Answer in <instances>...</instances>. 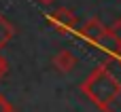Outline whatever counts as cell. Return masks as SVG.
<instances>
[{
    "label": "cell",
    "mask_w": 121,
    "mask_h": 112,
    "mask_svg": "<svg viewBox=\"0 0 121 112\" xmlns=\"http://www.w3.org/2000/svg\"><path fill=\"white\" fill-rule=\"evenodd\" d=\"M38 2H40V4H45V6H49V4H53L55 0H38Z\"/></svg>",
    "instance_id": "cell-10"
},
{
    "label": "cell",
    "mask_w": 121,
    "mask_h": 112,
    "mask_svg": "<svg viewBox=\"0 0 121 112\" xmlns=\"http://www.w3.org/2000/svg\"><path fill=\"white\" fill-rule=\"evenodd\" d=\"M47 21H49V25L55 28L62 36H68V34L77 32V23H79L77 15H74L72 11H68V8H57V11L49 13V15H47Z\"/></svg>",
    "instance_id": "cell-2"
},
{
    "label": "cell",
    "mask_w": 121,
    "mask_h": 112,
    "mask_svg": "<svg viewBox=\"0 0 121 112\" xmlns=\"http://www.w3.org/2000/svg\"><path fill=\"white\" fill-rule=\"evenodd\" d=\"M53 68L60 72V74H68L70 70H74V66H77V57L68 51V49H62V51H57L55 55H53Z\"/></svg>",
    "instance_id": "cell-4"
},
{
    "label": "cell",
    "mask_w": 121,
    "mask_h": 112,
    "mask_svg": "<svg viewBox=\"0 0 121 112\" xmlns=\"http://www.w3.org/2000/svg\"><path fill=\"white\" fill-rule=\"evenodd\" d=\"M113 57H115V59H117V61H119V64H121V51H117V53H115Z\"/></svg>",
    "instance_id": "cell-11"
},
{
    "label": "cell",
    "mask_w": 121,
    "mask_h": 112,
    "mask_svg": "<svg viewBox=\"0 0 121 112\" xmlns=\"http://www.w3.org/2000/svg\"><path fill=\"white\" fill-rule=\"evenodd\" d=\"M83 93L100 108H106L108 104L115 102V97L121 93L119 80L106 70V68H98L89 74V78L83 83Z\"/></svg>",
    "instance_id": "cell-1"
},
{
    "label": "cell",
    "mask_w": 121,
    "mask_h": 112,
    "mask_svg": "<svg viewBox=\"0 0 121 112\" xmlns=\"http://www.w3.org/2000/svg\"><path fill=\"white\" fill-rule=\"evenodd\" d=\"M104 25H102V21L98 19V17H91L89 21H85V25L79 30V34H81V38L83 40H87V42H91V44H96L98 42V38L104 34Z\"/></svg>",
    "instance_id": "cell-3"
},
{
    "label": "cell",
    "mask_w": 121,
    "mask_h": 112,
    "mask_svg": "<svg viewBox=\"0 0 121 112\" xmlns=\"http://www.w3.org/2000/svg\"><path fill=\"white\" fill-rule=\"evenodd\" d=\"M0 112H17L13 106H11V102H9L2 93H0Z\"/></svg>",
    "instance_id": "cell-8"
},
{
    "label": "cell",
    "mask_w": 121,
    "mask_h": 112,
    "mask_svg": "<svg viewBox=\"0 0 121 112\" xmlns=\"http://www.w3.org/2000/svg\"><path fill=\"white\" fill-rule=\"evenodd\" d=\"M15 36V28L11 21H6V17L0 15V49L9 44V40Z\"/></svg>",
    "instance_id": "cell-6"
},
{
    "label": "cell",
    "mask_w": 121,
    "mask_h": 112,
    "mask_svg": "<svg viewBox=\"0 0 121 112\" xmlns=\"http://www.w3.org/2000/svg\"><path fill=\"white\" fill-rule=\"evenodd\" d=\"M108 34L115 38V42L121 47V19H115V23L108 28Z\"/></svg>",
    "instance_id": "cell-7"
},
{
    "label": "cell",
    "mask_w": 121,
    "mask_h": 112,
    "mask_svg": "<svg viewBox=\"0 0 121 112\" xmlns=\"http://www.w3.org/2000/svg\"><path fill=\"white\" fill-rule=\"evenodd\" d=\"M6 70H9V64H6V59H4V57L0 55V78H2V76L6 74Z\"/></svg>",
    "instance_id": "cell-9"
},
{
    "label": "cell",
    "mask_w": 121,
    "mask_h": 112,
    "mask_svg": "<svg viewBox=\"0 0 121 112\" xmlns=\"http://www.w3.org/2000/svg\"><path fill=\"white\" fill-rule=\"evenodd\" d=\"M94 47H98V49H102L104 53H108V55H115L117 51H121V47L115 42V38L108 34V30H104V34L98 38V42L94 44Z\"/></svg>",
    "instance_id": "cell-5"
}]
</instances>
